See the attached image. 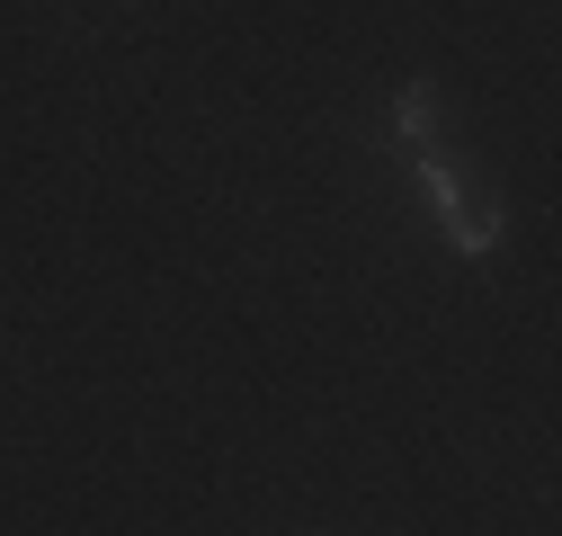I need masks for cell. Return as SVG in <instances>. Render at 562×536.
Wrapping results in <instances>:
<instances>
[{
	"mask_svg": "<svg viewBox=\"0 0 562 536\" xmlns=\"http://www.w3.org/2000/svg\"><path fill=\"white\" fill-rule=\"evenodd\" d=\"M501 233H509V215L491 206V197H464V206L447 215V242H456L464 259H491V250H501Z\"/></svg>",
	"mask_w": 562,
	"mask_h": 536,
	"instance_id": "obj_1",
	"label": "cell"
},
{
	"mask_svg": "<svg viewBox=\"0 0 562 536\" xmlns=\"http://www.w3.org/2000/svg\"><path fill=\"white\" fill-rule=\"evenodd\" d=\"M419 197H429V215H456V206H464L473 188H464V170H456V161H438V153H419Z\"/></svg>",
	"mask_w": 562,
	"mask_h": 536,
	"instance_id": "obj_3",
	"label": "cell"
},
{
	"mask_svg": "<svg viewBox=\"0 0 562 536\" xmlns=\"http://www.w3.org/2000/svg\"><path fill=\"white\" fill-rule=\"evenodd\" d=\"M438 116H447V99H438L429 81H411V90L393 99V144H411V153H429V134H438Z\"/></svg>",
	"mask_w": 562,
	"mask_h": 536,
	"instance_id": "obj_2",
	"label": "cell"
}]
</instances>
